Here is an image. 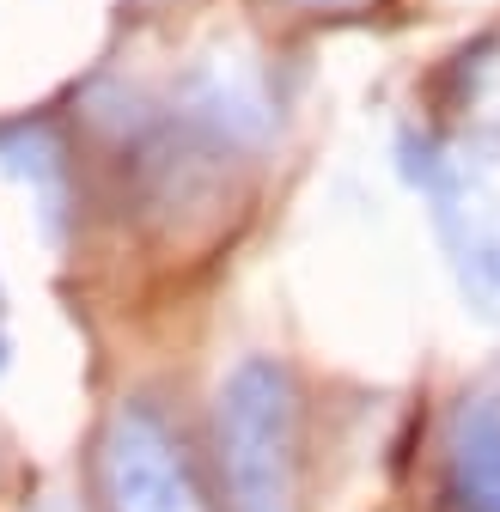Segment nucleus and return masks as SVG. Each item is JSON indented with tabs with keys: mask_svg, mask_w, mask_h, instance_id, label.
Masks as SVG:
<instances>
[{
	"mask_svg": "<svg viewBox=\"0 0 500 512\" xmlns=\"http://www.w3.org/2000/svg\"><path fill=\"white\" fill-rule=\"evenodd\" d=\"M220 470L232 512H299V384L275 354H250L220 384Z\"/></svg>",
	"mask_w": 500,
	"mask_h": 512,
	"instance_id": "nucleus-1",
	"label": "nucleus"
},
{
	"mask_svg": "<svg viewBox=\"0 0 500 512\" xmlns=\"http://www.w3.org/2000/svg\"><path fill=\"white\" fill-rule=\"evenodd\" d=\"M98 506L104 512H214L183 439L147 403H122L98 439Z\"/></svg>",
	"mask_w": 500,
	"mask_h": 512,
	"instance_id": "nucleus-2",
	"label": "nucleus"
},
{
	"mask_svg": "<svg viewBox=\"0 0 500 512\" xmlns=\"http://www.w3.org/2000/svg\"><path fill=\"white\" fill-rule=\"evenodd\" d=\"M440 500L446 512H500V384L470 391L440 445Z\"/></svg>",
	"mask_w": 500,
	"mask_h": 512,
	"instance_id": "nucleus-3",
	"label": "nucleus"
},
{
	"mask_svg": "<svg viewBox=\"0 0 500 512\" xmlns=\"http://www.w3.org/2000/svg\"><path fill=\"white\" fill-rule=\"evenodd\" d=\"M440 226L452 238L458 275L482 305H500V220L488 214H458L452 202H440Z\"/></svg>",
	"mask_w": 500,
	"mask_h": 512,
	"instance_id": "nucleus-4",
	"label": "nucleus"
},
{
	"mask_svg": "<svg viewBox=\"0 0 500 512\" xmlns=\"http://www.w3.org/2000/svg\"><path fill=\"white\" fill-rule=\"evenodd\" d=\"M287 7H348V0H287Z\"/></svg>",
	"mask_w": 500,
	"mask_h": 512,
	"instance_id": "nucleus-5",
	"label": "nucleus"
}]
</instances>
